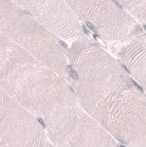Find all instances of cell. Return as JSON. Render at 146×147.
Segmentation results:
<instances>
[{
    "label": "cell",
    "instance_id": "cell-2",
    "mask_svg": "<svg viewBox=\"0 0 146 147\" xmlns=\"http://www.w3.org/2000/svg\"><path fill=\"white\" fill-rule=\"evenodd\" d=\"M86 24H87V27H89V28H90V30H92V31H96V27H95L94 26H93L91 23L87 22H86Z\"/></svg>",
    "mask_w": 146,
    "mask_h": 147
},
{
    "label": "cell",
    "instance_id": "cell-8",
    "mask_svg": "<svg viewBox=\"0 0 146 147\" xmlns=\"http://www.w3.org/2000/svg\"><path fill=\"white\" fill-rule=\"evenodd\" d=\"M145 82H146V60H145Z\"/></svg>",
    "mask_w": 146,
    "mask_h": 147
},
{
    "label": "cell",
    "instance_id": "cell-1",
    "mask_svg": "<svg viewBox=\"0 0 146 147\" xmlns=\"http://www.w3.org/2000/svg\"><path fill=\"white\" fill-rule=\"evenodd\" d=\"M67 70H68L70 76H71L72 78L74 79V80H78L79 79L78 74H77V73L76 72V71H74L73 69H72V67L71 66V65H68V66L67 67Z\"/></svg>",
    "mask_w": 146,
    "mask_h": 147
},
{
    "label": "cell",
    "instance_id": "cell-6",
    "mask_svg": "<svg viewBox=\"0 0 146 147\" xmlns=\"http://www.w3.org/2000/svg\"><path fill=\"white\" fill-rule=\"evenodd\" d=\"M83 30H84V32H85V33H86L87 35H88V34H89V31L87 30L86 27H85V26H83Z\"/></svg>",
    "mask_w": 146,
    "mask_h": 147
},
{
    "label": "cell",
    "instance_id": "cell-3",
    "mask_svg": "<svg viewBox=\"0 0 146 147\" xmlns=\"http://www.w3.org/2000/svg\"><path fill=\"white\" fill-rule=\"evenodd\" d=\"M38 122L40 124V125L42 126V127H43V128H46V125H45V123H44V121H43V119H38Z\"/></svg>",
    "mask_w": 146,
    "mask_h": 147
},
{
    "label": "cell",
    "instance_id": "cell-4",
    "mask_svg": "<svg viewBox=\"0 0 146 147\" xmlns=\"http://www.w3.org/2000/svg\"><path fill=\"white\" fill-rule=\"evenodd\" d=\"M113 2H114V3H115V5H116L117 6H118V7H119V8H121L122 9V5H120V4L119 2H118V1H117V0H113Z\"/></svg>",
    "mask_w": 146,
    "mask_h": 147
},
{
    "label": "cell",
    "instance_id": "cell-9",
    "mask_svg": "<svg viewBox=\"0 0 146 147\" xmlns=\"http://www.w3.org/2000/svg\"><path fill=\"white\" fill-rule=\"evenodd\" d=\"M93 36H94V38H96L97 37H98V35H95V34H94V35H93Z\"/></svg>",
    "mask_w": 146,
    "mask_h": 147
},
{
    "label": "cell",
    "instance_id": "cell-5",
    "mask_svg": "<svg viewBox=\"0 0 146 147\" xmlns=\"http://www.w3.org/2000/svg\"><path fill=\"white\" fill-rule=\"evenodd\" d=\"M60 43H61V44H62V45H63V47H65V49H67V48H68V46H67V44H65V42H64V41H62V40H60Z\"/></svg>",
    "mask_w": 146,
    "mask_h": 147
},
{
    "label": "cell",
    "instance_id": "cell-7",
    "mask_svg": "<svg viewBox=\"0 0 146 147\" xmlns=\"http://www.w3.org/2000/svg\"><path fill=\"white\" fill-rule=\"evenodd\" d=\"M0 147H6V146H5V145L3 144V143H2L1 141H0Z\"/></svg>",
    "mask_w": 146,
    "mask_h": 147
}]
</instances>
